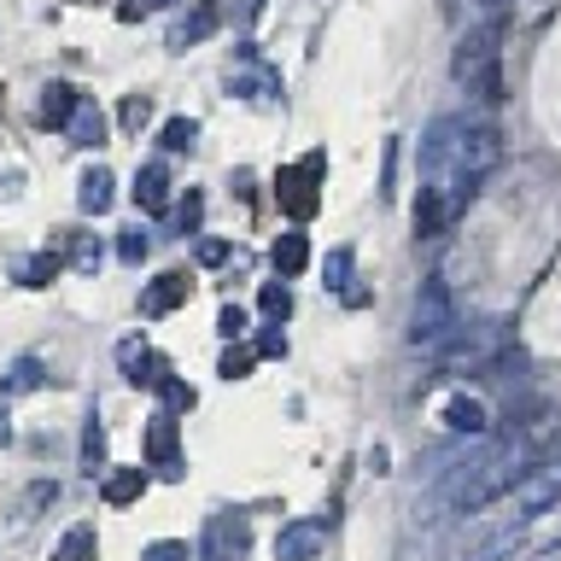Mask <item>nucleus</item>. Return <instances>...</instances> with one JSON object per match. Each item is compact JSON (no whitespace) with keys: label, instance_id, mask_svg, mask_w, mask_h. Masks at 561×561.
Instances as JSON below:
<instances>
[{"label":"nucleus","instance_id":"f257e3e1","mask_svg":"<svg viewBox=\"0 0 561 561\" xmlns=\"http://www.w3.org/2000/svg\"><path fill=\"white\" fill-rule=\"evenodd\" d=\"M526 473H533V445L526 438H503L491 450H473L468 462H456L433 491V515H480L485 503L508 497Z\"/></svg>","mask_w":561,"mask_h":561},{"label":"nucleus","instance_id":"f03ea898","mask_svg":"<svg viewBox=\"0 0 561 561\" xmlns=\"http://www.w3.org/2000/svg\"><path fill=\"white\" fill-rule=\"evenodd\" d=\"M503 24L497 18H485V24H473L462 42H456V59H450V77L462 88L468 100L480 105H497L503 100Z\"/></svg>","mask_w":561,"mask_h":561},{"label":"nucleus","instance_id":"7ed1b4c3","mask_svg":"<svg viewBox=\"0 0 561 561\" xmlns=\"http://www.w3.org/2000/svg\"><path fill=\"white\" fill-rule=\"evenodd\" d=\"M462 328L456 322V305H450V287L445 280H421V293H415V310H410V345L421 351H445V340Z\"/></svg>","mask_w":561,"mask_h":561},{"label":"nucleus","instance_id":"20e7f679","mask_svg":"<svg viewBox=\"0 0 561 561\" xmlns=\"http://www.w3.org/2000/svg\"><path fill=\"white\" fill-rule=\"evenodd\" d=\"M322 164L328 158L322 152H310V158H298V164H287L275 175V199H280V210L287 217H316V205H322V193H316V182H322Z\"/></svg>","mask_w":561,"mask_h":561},{"label":"nucleus","instance_id":"39448f33","mask_svg":"<svg viewBox=\"0 0 561 561\" xmlns=\"http://www.w3.org/2000/svg\"><path fill=\"white\" fill-rule=\"evenodd\" d=\"M526 538V520L508 515V520H491V526H473V533L450 550V561H515Z\"/></svg>","mask_w":561,"mask_h":561},{"label":"nucleus","instance_id":"423d86ee","mask_svg":"<svg viewBox=\"0 0 561 561\" xmlns=\"http://www.w3.org/2000/svg\"><path fill=\"white\" fill-rule=\"evenodd\" d=\"M497 345H503V328L497 322H473V328H456L438 357H445V368L462 375V368H485L491 357H497Z\"/></svg>","mask_w":561,"mask_h":561},{"label":"nucleus","instance_id":"0eeeda50","mask_svg":"<svg viewBox=\"0 0 561 561\" xmlns=\"http://www.w3.org/2000/svg\"><path fill=\"white\" fill-rule=\"evenodd\" d=\"M245 550H252V520H245V515L222 508V515L205 520V538H199L205 561H245Z\"/></svg>","mask_w":561,"mask_h":561},{"label":"nucleus","instance_id":"6e6552de","mask_svg":"<svg viewBox=\"0 0 561 561\" xmlns=\"http://www.w3.org/2000/svg\"><path fill=\"white\" fill-rule=\"evenodd\" d=\"M147 468H164V480H182V427H175V415H152L147 427Z\"/></svg>","mask_w":561,"mask_h":561},{"label":"nucleus","instance_id":"1a4fd4ad","mask_svg":"<svg viewBox=\"0 0 561 561\" xmlns=\"http://www.w3.org/2000/svg\"><path fill=\"white\" fill-rule=\"evenodd\" d=\"M117 363H123V380H129V386H164L170 380V363L158 357L147 340H123L117 345Z\"/></svg>","mask_w":561,"mask_h":561},{"label":"nucleus","instance_id":"9d476101","mask_svg":"<svg viewBox=\"0 0 561 561\" xmlns=\"http://www.w3.org/2000/svg\"><path fill=\"white\" fill-rule=\"evenodd\" d=\"M456 210H462V205H456L445 187H427V182H421V199H415V240L445 234V222L456 217Z\"/></svg>","mask_w":561,"mask_h":561},{"label":"nucleus","instance_id":"9b49d317","mask_svg":"<svg viewBox=\"0 0 561 561\" xmlns=\"http://www.w3.org/2000/svg\"><path fill=\"white\" fill-rule=\"evenodd\" d=\"M187 293H193V280L182 270H170V275H158L140 287V316H170L175 305H187Z\"/></svg>","mask_w":561,"mask_h":561},{"label":"nucleus","instance_id":"f8f14e48","mask_svg":"<svg viewBox=\"0 0 561 561\" xmlns=\"http://www.w3.org/2000/svg\"><path fill=\"white\" fill-rule=\"evenodd\" d=\"M322 550V520H287L275 533V561H316Z\"/></svg>","mask_w":561,"mask_h":561},{"label":"nucleus","instance_id":"ddd939ff","mask_svg":"<svg viewBox=\"0 0 561 561\" xmlns=\"http://www.w3.org/2000/svg\"><path fill=\"white\" fill-rule=\"evenodd\" d=\"M217 24H222V0H199V7H193V12L182 18V24L170 30V47H175V53L199 47V42H205V35L217 30Z\"/></svg>","mask_w":561,"mask_h":561},{"label":"nucleus","instance_id":"4468645a","mask_svg":"<svg viewBox=\"0 0 561 561\" xmlns=\"http://www.w3.org/2000/svg\"><path fill=\"white\" fill-rule=\"evenodd\" d=\"M82 94L70 82H47L42 88V105H35V117H42V129H70V117H77Z\"/></svg>","mask_w":561,"mask_h":561},{"label":"nucleus","instance_id":"2eb2a0df","mask_svg":"<svg viewBox=\"0 0 561 561\" xmlns=\"http://www.w3.org/2000/svg\"><path fill=\"white\" fill-rule=\"evenodd\" d=\"M445 427H450V433H468V438H485V433H491V415H485L480 398L456 392V398H445Z\"/></svg>","mask_w":561,"mask_h":561},{"label":"nucleus","instance_id":"dca6fc26","mask_svg":"<svg viewBox=\"0 0 561 561\" xmlns=\"http://www.w3.org/2000/svg\"><path fill=\"white\" fill-rule=\"evenodd\" d=\"M77 205L88 210V217H105V210L117 205V175L105 170V164H94L82 175V187H77Z\"/></svg>","mask_w":561,"mask_h":561},{"label":"nucleus","instance_id":"f3484780","mask_svg":"<svg viewBox=\"0 0 561 561\" xmlns=\"http://www.w3.org/2000/svg\"><path fill=\"white\" fill-rule=\"evenodd\" d=\"M135 205L158 217V210H170V170L164 164H140L135 170Z\"/></svg>","mask_w":561,"mask_h":561},{"label":"nucleus","instance_id":"a211bd4d","mask_svg":"<svg viewBox=\"0 0 561 561\" xmlns=\"http://www.w3.org/2000/svg\"><path fill=\"white\" fill-rule=\"evenodd\" d=\"M140 491H147V468H112V473H105V485H100V497L112 508H129Z\"/></svg>","mask_w":561,"mask_h":561},{"label":"nucleus","instance_id":"6ab92c4d","mask_svg":"<svg viewBox=\"0 0 561 561\" xmlns=\"http://www.w3.org/2000/svg\"><path fill=\"white\" fill-rule=\"evenodd\" d=\"M47 380V363L42 357H12L7 375H0V398H18V392H35Z\"/></svg>","mask_w":561,"mask_h":561},{"label":"nucleus","instance_id":"aec40b11","mask_svg":"<svg viewBox=\"0 0 561 561\" xmlns=\"http://www.w3.org/2000/svg\"><path fill=\"white\" fill-rule=\"evenodd\" d=\"M270 263H275V275H280V280H293V275L310 263V240L298 234V228H293V234H280V240L270 245Z\"/></svg>","mask_w":561,"mask_h":561},{"label":"nucleus","instance_id":"412c9836","mask_svg":"<svg viewBox=\"0 0 561 561\" xmlns=\"http://www.w3.org/2000/svg\"><path fill=\"white\" fill-rule=\"evenodd\" d=\"M228 88H234V94H252V100H270V94H280V77L263 65H240V70H228Z\"/></svg>","mask_w":561,"mask_h":561},{"label":"nucleus","instance_id":"4be33fe9","mask_svg":"<svg viewBox=\"0 0 561 561\" xmlns=\"http://www.w3.org/2000/svg\"><path fill=\"white\" fill-rule=\"evenodd\" d=\"M77 147H105V117H100V105L82 94V105H77V117H70V129H65Z\"/></svg>","mask_w":561,"mask_h":561},{"label":"nucleus","instance_id":"5701e85b","mask_svg":"<svg viewBox=\"0 0 561 561\" xmlns=\"http://www.w3.org/2000/svg\"><path fill=\"white\" fill-rule=\"evenodd\" d=\"M59 245L70 252V270H82V275H94V270H100V240H94V234H70V228H65Z\"/></svg>","mask_w":561,"mask_h":561},{"label":"nucleus","instance_id":"b1692460","mask_svg":"<svg viewBox=\"0 0 561 561\" xmlns=\"http://www.w3.org/2000/svg\"><path fill=\"white\" fill-rule=\"evenodd\" d=\"M158 147H164V152H193V147H199V123H193V117H170L164 135H158Z\"/></svg>","mask_w":561,"mask_h":561},{"label":"nucleus","instance_id":"393cba45","mask_svg":"<svg viewBox=\"0 0 561 561\" xmlns=\"http://www.w3.org/2000/svg\"><path fill=\"white\" fill-rule=\"evenodd\" d=\"M65 270V257L59 252H35L30 263H18V280H24V287H47L53 275Z\"/></svg>","mask_w":561,"mask_h":561},{"label":"nucleus","instance_id":"a878e982","mask_svg":"<svg viewBox=\"0 0 561 561\" xmlns=\"http://www.w3.org/2000/svg\"><path fill=\"white\" fill-rule=\"evenodd\" d=\"M53 561H94V526H70L59 538V550H53Z\"/></svg>","mask_w":561,"mask_h":561},{"label":"nucleus","instance_id":"bb28decb","mask_svg":"<svg viewBox=\"0 0 561 561\" xmlns=\"http://www.w3.org/2000/svg\"><path fill=\"white\" fill-rule=\"evenodd\" d=\"M199 222H205V193L187 187L182 199H175V234H199Z\"/></svg>","mask_w":561,"mask_h":561},{"label":"nucleus","instance_id":"cd10ccee","mask_svg":"<svg viewBox=\"0 0 561 561\" xmlns=\"http://www.w3.org/2000/svg\"><path fill=\"white\" fill-rule=\"evenodd\" d=\"M257 305H263V316H270V322H287V316H293V293H287V280H263Z\"/></svg>","mask_w":561,"mask_h":561},{"label":"nucleus","instance_id":"c85d7f7f","mask_svg":"<svg viewBox=\"0 0 561 561\" xmlns=\"http://www.w3.org/2000/svg\"><path fill=\"white\" fill-rule=\"evenodd\" d=\"M82 468L88 473L105 468V427H100V415H88V427H82Z\"/></svg>","mask_w":561,"mask_h":561},{"label":"nucleus","instance_id":"c756f323","mask_svg":"<svg viewBox=\"0 0 561 561\" xmlns=\"http://www.w3.org/2000/svg\"><path fill=\"white\" fill-rule=\"evenodd\" d=\"M117 123H123L129 135H140V129L152 123V100H147V94H129V100L117 105Z\"/></svg>","mask_w":561,"mask_h":561},{"label":"nucleus","instance_id":"7c9ffc66","mask_svg":"<svg viewBox=\"0 0 561 561\" xmlns=\"http://www.w3.org/2000/svg\"><path fill=\"white\" fill-rule=\"evenodd\" d=\"M147 252H152V234H147V228H123V234H117V257H123V263H147Z\"/></svg>","mask_w":561,"mask_h":561},{"label":"nucleus","instance_id":"2f4dec72","mask_svg":"<svg viewBox=\"0 0 561 561\" xmlns=\"http://www.w3.org/2000/svg\"><path fill=\"white\" fill-rule=\"evenodd\" d=\"M328 287L351 298V245H333L328 252Z\"/></svg>","mask_w":561,"mask_h":561},{"label":"nucleus","instance_id":"473e14b6","mask_svg":"<svg viewBox=\"0 0 561 561\" xmlns=\"http://www.w3.org/2000/svg\"><path fill=\"white\" fill-rule=\"evenodd\" d=\"M252 357H257V351H234V345H228L222 363H217V375L222 380H245V375H252Z\"/></svg>","mask_w":561,"mask_h":561},{"label":"nucleus","instance_id":"72a5a7b5","mask_svg":"<svg viewBox=\"0 0 561 561\" xmlns=\"http://www.w3.org/2000/svg\"><path fill=\"white\" fill-rule=\"evenodd\" d=\"M140 561H187V543L182 538H158V543L140 550Z\"/></svg>","mask_w":561,"mask_h":561},{"label":"nucleus","instance_id":"f704fd0d","mask_svg":"<svg viewBox=\"0 0 561 561\" xmlns=\"http://www.w3.org/2000/svg\"><path fill=\"white\" fill-rule=\"evenodd\" d=\"M158 392H164V403H170V415H175V410H193V386H187V380H175V375H170L164 386H158Z\"/></svg>","mask_w":561,"mask_h":561},{"label":"nucleus","instance_id":"c9c22d12","mask_svg":"<svg viewBox=\"0 0 561 561\" xmlns=\"http://www.w3.org/2000/svg\"><path fill=\"white\" fill-rule=\"evenodd\" d=\"M257 357H287V333H280V328H263V333H257Z\"/></svg>","mask_w":561,"mask_h":561},{"label":"nucleus","instance_id":"e433bc0d","mask_svg":"<svg viewBox=\"0 0 561 561\" xmlns=\"http://www.w3.org/2000/svg\"><path fill=\"white\" fill-rule=\"evenodd\" d=\"M217 328H222V340H240V333H245V310H240V305H222Z\"/></svg>","mask_w":561,"mask_h":561},{"label":"nucleus","instance_id":"4c0bfd02","mask_svg":"<svg viewBox=\"0 0 561 561\" xmlns=\"http://www.w3.org/2000/svg\"><path fill=\"white\" fill-rule=\"evenodd\" d=\"M222 257H228V240H199V263H205V270H217Z\"/></svg>","mask_w":561,"mask_h":561},{"label":"nucleus","instance_id":"58836bf2","mask_svg":"<svg viewBox=\"0 0 561 561\" xmlns=\"http://www.w3.org/2000/svg\"><path fill=\"white\" fill-rule=\"evenodd\" d=\"M147 7H175V0H123V7H117V18H123V24H129V18H140Z\"/></svg>","mask_w":561,"mask_h":561},{"label":"nucleus","instance_id":"ea45409f","mask_svg":"<svg viewBox=\"0 0 561 561\" xmlns=\"http://www.w3.org/2000/svg\"><path fill=\"white\" fill-rule=\"evenodd\" d=\"M12 445V415H7V403H0V450Z\"/></svg>","mask_w":561,"mask_h":561},{"label":"nucleus","instance_id":"a19ab883","mask_svg":"<svg viewBox=\"0 0 561 561\" xmlns=\"http://www.w3.org/2000/svg\"><path fill=\"white\" fill-rule=\"evenodd\" d=\"M480 7H485V12H497V7H508V0H480Z\"/></svg>","mask_w":561,"mask_h":561}]
</instances>
